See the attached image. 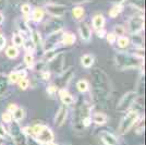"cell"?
<instances>
[{"instance_id":"6da1fadb","label":"cell","mask_w":146,"mask_h":145,"mask_svg":"<svg viewBox=\"0 0 146 145\" xmlns=\"http://www.w3.org/2000/svg\"><path fill=\"white\" fill-rule=\"evenodd\" d=\"M93 76V96L98 102H106L112 95V82L104 70L96 68L92 72Z\"/></svg>"},{"instance_id":"7a4b0ae2","label":"cell","mask_w":146,"mask_h":145,"mask_svg":"<svg viewBox=\"0 0 146 145\" xmlns=\"http://www.w3.org/2000/svg\"><path fill=\"white\" fill-rule=\"evenodd\" d=\"M116 67L120 70H130V69H142L144 56L143 54L135 53H125V51H117L113 57Z\"/></svg>"},{"instance_id":"3957f363","label":"cell","mask_w":146,"mask_h":145,"mask_svg":"<svg viewBox=\"0 0 146 145\" xmlns=\"http://www.w3.org/2000/svg\"><path fill=\"white\" fill-rule=\"evenodd\" d=\"M92 108L93 107L84 99L80 98L78 100V103L75 105V108H74V114H73L72 118V126L73 129L75 130V132H84L85 129L83 127V120L88 118V117H92Z\"/></svg>"},{"instance_id":"277c9868","label":"cell","mask_w":146,"mask_h":145,"mask_svg":"<svg viewBox=\"0 0 146 145\" xmlns=\"http://www.w3.org/2000/svg\"><path fill=\"white\" fill-rule=\"evenodd\" d=\"M125 112L127 114L121 119L120 124L118 127V132L121 135L128 133L136 123H139L140 121L143 120V116L141 115L140 111L136 109H130Z\"/></svg>"},{"instance_id":"5b68a950","label":"cell","mask_w":146,"mask_h":145,"mask_svg":"<svg viewBox=\"0 0 146 145\" xmlns=\"http://www.w3.org/2000/svg\"><path fill=\"white\" fill-rule=\"evenodd\" d=\"M140 97V95L137 94L136 91H130L127 92L123 96L120 98V100L118 102L116 106V110L119 112H125L132 108V106L135 105V103L137 102V98Z\"/></svg>"},{"instance_id":"8992f818","label":"cell","mask_w":146,"mask_h":145,"mask_svg":"<svg viewBox=\"0 0 146 145\" xmlns=\"http://www.w3.org/2000/svg\"><path fill=\"white\" fill-rule=\"evenodd\" d=\"M144 30V17L143 14H134L127 22V31L129 34L133 35L141 33Z\"/></svg>"},{"instance_id":"52a82bcc","label":"cell","mask_w":146,"mask_h":145,"mask_svg":"<svg viewBox=\"0 0 146 145\" xmlns=\"http://www.w3.org/2000/svg\"><path fill=\"white\" fill-rule=\"evenodd\" d=\"M45 12L49 14L51 18L62 19L66 13H67V7L61 3H56V2H48L44 7Z\"/></svg>"},{"instance_id":"ba28073f","label":"cell","mask_w":146,"mask_h":145,"mask_svg":"<svg viewBox=\"0 0 146 145\" xmlns=\"http://www.w3.org/2000/svg\"><path fill=\"white\" fill-rule=\"evenodd\" d=\"M34 138H35L40 144H47V143H49V142L54 141V139H55V134H54L52 130H51L48 126L43 124V127H42V129L39 130V132L36 133Z\"/></svg>"},{"instance_id":"9c48e42d","label":"cell","mask_w":146,"mask_h":145,"mask_svg":"<svg viewBox=\"0 0 146 145\" xmlns=\"http://www.w3.org/2000/svg\"><path fill=\"white\" fill-rule=\"evenodd\" d=\"M63 60H64V55L62 54V53H60L55 59H52V60L49 61L48 63H47V69H48L50 72L52 71V72H55L56 74L59 75L62 71H64L63 70L64 61Z\"/></svg>"},{"instance_id":"30bf717a","label":"cell","mask_w":146,"mask_h":145,"mask_svg":"<svg viewBox=\"0 0 146 145\" xmlns=\"http://www.w3.org/2000/svg\"><path fill=\"white\" fill-rule=\"evenodd\" d=\"M62 29H63V22H62L61 19L57 18H51L49 21L46 22V24L44 26L45 33L47 35L56 33V32H59V31H62Z\"/></svg>"},{"instance_id":"8fae6325","label":"cell","mask_w":146,"mask_h":145,"mask_svg":"<svg viewBox=\"0 0 146 145\" xmlns=\"http://www.w3.org/2000/svg\"><path fill=\"white\" fill-rule=\"evenodd\" d=\"M68 114H69V109H68V106L66 105H61L60 107L58 108L57 112H56L55 119H54V123L57 128H60L64 124V122L67 120Z\"/></svg>"},{"instance_id":"7c38bea8","label":"cell","mask_w":146,"mask_h":145,"mask_svg":"<svg viewBox=\"0 0 146 145\" xmlns=\"http://www.w3.org/2000/svg\"><path fill=\"white\" fill-rule=\"evenodd\" d=\"M73 75H74V72H73V69L70 68L66 71H62V72L59 74V78H58V82H57V87L59 88H62V87H67V85L69 84V82L72 80Z\"/></svg>"},{"instance_id":"4fadbf2b","label":"cell","mask_w":146,"mask_h":145,"mask_svg":"<svg viewBox=\"0 0 146 145\" xmlns=\"http://www.w3.org/2000/svg\"><path fill=\"white\" fill-rule=\"evenodd\" d=\"M79 35L81 39L83 42L88 43L92 39V29L91 26L85 23V22H81L79 25Z\"/></svg>"},{"instance_id":"5bb4252c","label":"cell","mask_w":146,"mask_h":145,"mask_svg":"<svg viewBox=\"0 0 146 145\" xmlns=\"http://www.w3.org/2000/svg\"><path fill=\"white\" fill-rule=\"evenodd\" d=\"M58 96L60 98L61 103L66 106H70V105H73L74 104V97L72 96V94L68 91L66 87H62V88H59L58 90Z\"/></svg>"},{"instance_id":"9a60e30c","label":"cell","mask_w":146,"mask_h":145,"mask_svg":"<svg viewBox=\"0 0 146 145\" xmlns=\"http://www.w3.org/2000/svg\"><path fill=\"white\" fill-rule=\"evenodd\" d=\"M99 136H100V140L105 145H118L119 144V140L117 138L115 134L108 132L106 130L104 131H100L99 133Z\"/></svg>"},{"instance_id":"2e32d148","label":"cell","mask_w":146,"mask_h":145,"mask_svg":"<svg viewBox=\"0 0 146 145\" xmlns=\"http://www.w3.org/2000/svg\"><path fill=\"white\" fill-rule=\"evenodd\" d=\"M76 42V36L74 35V33L70 32V31H66L62 32L60 37V44L63 46H72L74 43Z\"/></svg>"},{"instance_id":"e0dca14e","label":"cell","mask_w":146,"mask_h":145,"mask_svg":"<svg viewBox=\"0 0 146 145\" xmlns=\"http://www.w3.org/2000/svg\"><path fill=\"white\" fill-rule=\"evenodd\" d=\"M7 78H8V82L10 84H17L20 79L27 78V72H26V70H24V69L17 70V71H12V72L9 73V75Z\"/></svg>"},{"instance_id":"ac0fdd59","label":"cell","mask_w":146,"mask_h":145,"mask_svg":"<svg viewBox=\"0 0 146 145\" xmlns=\"http://www.w3.org/2000/svg\"><path fill=\"white\" fill-rule=\"evenodd\" d=\"M45 10L42 7H36L34 9H32V12H31V20L34 22V23H40L43 22L44 18H45Z\"/></svg>"},{"instance_id":"d6986e66","label":"cell","mask_w":146,"mask_h":145,"mask_svg":"<svg viewBox=\"0 0 146 145\" xmlns=\"http://www.w3.org/2000/svg\"><path fill=\"white\" fill-rule=\"evenodd\" d=\"M15 24H17V27H18V31L20 34H22L23 36L30 37L32 29H31V26H29L25 19H19V20H17Z\"/></svg>"},{"instance_id":"ffe728a7","label":"cell","mask_w":146,"mask_h":145,"mask_svg":"<svg viewBox=\"0 0 146 145\" xmlns=\"http://www.w3.org/2000/svg\"><path fill=\"white\" fill-rule=\"evenodd\" d=\"M105 24H106V19L103 14H96L92 19V26L95 31L105 29Z\"/></svg>"},{"instance_id":"44dd1931","label":"cell","mask_w":146,"mask_h":145,"mask_svg":"<svg viewBox=\"0 0 146 145\" xmlns=\"http://www.w3.org/2000/svg\"><path fill=\"white\" fill-rule=\"evenodd\" d=\"M60 53H62V51H61L58 47L52 48V49H49V50H46V51H44L43 59H42V60H43L44 62H46V63H48L49 61H51L52 59H55L56 57L60 54Z\"/></svg>"},{"instance_id":"7402d4cb","label":"cell","mask_w":146,"mask_h":145,"mask_svg":"<svg viewBox=\"0 0 146 145\" xmlns=\"http://www.w3.org/2000/svg\"><path fill=\"white\" fill-rule=\"evenodd\" d=\"M108 121V116L104 112H95L92 116V123H95L96 126H104Z\"/></svg>"},{"instance_id":"603a6c76","label":"cell","mask_w":146,"mask_h":145,"mask_svg":"<svg viewBox=\"0 0 146 145\" xmlns=\"http://www.w3.org/2000/svg\"><path fill=\"white\" fill-rule=\"evenodd\" d=\"M95 63V56L92 54H85L81 57V65L85 69H91Z\"/></svg>"},{"instance_id":"cb8c5ba5","label":"cell","mask_w":146,"mask_h":145,"mask_svg":"<svg viewBox=\"0 0 146 145\" xmlns=\"http://www.w3.org/2000/svg\"><path fill=\"white\" fill-rule=\"evenodd\" d=\"M130 44H132L134 47H135V49H143V46H144L143 35H141V33L133 34L132 37L130 38Z\"/></svg>"},{"instance_id":"d4e9b609","label":"cell","mask_w":146,"mask_h":145,"mask_svg":"<svg viewBox=\"0 0 146 145\" xmlns=\"http://www.w3.org/2000/svg\"><path fill=\"white\" fill-rule=\"evenodd\" d=\"M30 38L32 39V42L34 43L36 49L38 48V47H42V46H43V39H42V35H40L39 31H37V30L31 31Z\"/></svg>"},{"instance_id":"484cf974","label":"cell","mask_w":146,"mask_h":145,"mask_svg":"<svg viewBox=\"0 0 146 145\" xmlns=\"http://www.w3.org/2000/svg\"><path fill=\"white\" fill-rule=\"evenodd\" d=\"M76 88L78 91L81 93V94H85L90 91L91 88V85H90V82L87 80H79L76 82Z\"/></svg>"},{"instance_id":"4316f807","label":"cell","mask_w":146,"mask_h":145,"mask_svg":"<svg viewBox=\"0 0 146 145\" xmlns=\"http://www.w3.org/2000/svg\"><path fill=\"white\" fill-rule=\"evenodd\" d=\"M6 56L9 58V59H15L18 58L19 55H20V50H19L18 47L13 46V45H10L6 48Z\"/></svg>"},{"instance_id":"83f0119b","label":"cell","mask_w":146,"mask_h":145,"mask_svg":"<svg viewBox=\"0 0 146 145\" xmlns=\"http://www.w3.org/2000/svg\"><path fill=\"white\" fill-rule=\"evenodd\" d=\"M72 17L74 20H76V21H81L83 17H84V8L81 6H76V7H73L72 8Z\"/></svg>"},{"instance_id":"f1b7e54d","label":"cell","mask_w":146,"mask_h":145,"mask_svg":"<svg viewBox=\"0 0 146 145\" xmlns=\"http://www.w3.org/2000/svg\"><path fill=\"white\" fill-rule=\"evenodd\" d=\"M115 44L118 46V48L127 49V48H129V46H130V38L127 37L125 35H124V36L117 37L116 43H115Z\"/></svg>"},{"instance_id":"f546056e","label":"cell","mask_w":146,"mask_h":145,"mask_svg":"<svg viewBox=\"0 0 146 145\" xmlns=\"http://www.w3.org/2000/svg\"><path fill=\"white\" fill-rule=\"evenodd\" d=\"M123 5H113V6L111 7V9L109 10V12H108V14H109V18L111 19H116L120 13L123 11Z\"/></svg>"},{"instance_id":"4dcf8cb0","label":"cell","mask_w":146,"mask_h":145,"mask_svg":"<svg viewBox=\"0 0 146 145\" xmlns=\"http://www.w3.org/2000/svg\"><path fill=\"white\" fill-rule=\"evenodd\" d=\"M24 117H25V110L22 108V107H19L18 106V108L12 112L13 121L20 122V121H22L23 119H24Z\"/></svg>"},{"instance_id":"1f68e13d","label":"cell","mask_w":146,"mask_h":145,"mask_svg":"<svg viewBox=\"0 0 146 145\" xmlns=\"http://www.w3.org/2000/svg\"><path fill=\"white\" fill-rule=\"evenodd\" d=\"M11 42H12L13 46L15 47H22L23 45V42H24V36L20 33H14L12 35V38H11Z\"/></svg>"},{"instance_id":"d6a6232c","label":"cell","mask_w":146,"mask_h":145,"mask_svg":"<svg viewBox=\"0 0 146 145\" xmlns=\"http://www.w3.org/2000/svg\"><path fill=\"white\" fill-rule=\"evenodd\" d=\"M8 85H9L8 78H7L5 74L0 73V97L6 93L7 88H8Z\"/></svg>"},{"instance_id":"836d02e7","label":"cell","mask_w":146,"mask_h":145,"mask_svg":"<svg viewBox=\"0 0 146 145\" xmlns=\"http://www.w3.org/2000/svg\"><path fill=\"white\" fill-rule=\"evenodd\" d=\"M22 47L24 48V50L26 53H34V51L36 50V47H35L34 43L32 42V39H31L30 37H27L26 39L24 38V42H23Z\"/></svg>"},{"instance_id":"e575fe53","label":"cell","mask_w":146,"mask_h":145,"mask_svg":"<svg viewBox=\"0 0 146 145\" xmlns=\"http://www.w3.org/2000/svg\"><path fill=\"white\" fill-rule=\"evenodd\" d=\"M23 60H24V65L27 67L29 69H33V67L35 65V59H34L33 53H26V54L24 55Z\"/></svg>"},{"instance_id":"d590c367","label":"cell","mask_w":146,"mask_h":145,"mask_svg":"<svg viewBox=\"0 0 146 145\" xmlns=\"http://www.w3.org/2000/svg\"><path fill=\"white\" fill-rule=\"evenodd\" d=\"M125 32H127V30H125V27H124L123 25L117 24V25H115L112 33H113L117 37H120V36H124V35H125Z\"/></svg>"},{"instance_id":"8d00e7d4","label":"cell","mask_w":146,"mask_h":145,"mask_svg":"<svg viewBox=\"0 0 146 145\" xmlns=\"http://www.w3.org/2000/svg\"><path fill=\"white\" fill-rule=\"evenodd\" d=\"M21 12L24 15V19L29 18L31 15V12H32V7L30 3H23L21 6Z\"/></svg>"},{"instance_id":"74e56055","label":"cell","mask_w":146,"mask_h":145,"mask_svg":"<svg viewBox=\"0 0 146 145\" xmlns=\"http://www.w3.org/2000/svg\"><path fill=\"white\" fill-rule=\"evenodd\" d=\"M17 84L19 85L20 90L25 91V90H27V88H29V86H30V80L27 79V78H22V79L19 80Z\"/></svg>"},{"instance_id":"f35d334b","label":"cell","mask_w":146,"mask_h":145,"mask_svg":"<svg viewBox=\"0 0 146 145\" xmlns=\"http://www.w3.org/2000/svg\"><path fill=\"white\" fill-rule=\"evenodd\" d=\"M1 120H2V122L7 123V124H10V123L13 121L12 114L6 110V111H5V112H2V115H1Z\"/></svg>"},{"instance_id":"ab89813d","label":"cell","mask_w":146,"mask_h":145,"mask_svg":"<svg viewBox=\"0 0 146 145\" xmlns=\"http://www.w3.org/2000/svg\"><path fill=\"white\" fill-rule=\"evenodd\" d=\"M58 87H57V85L56 84H49L47 87H46V93L48 94L49 96L54 97L57 95V92H58Z\"/></svg>"},{"instance_id":"60d3db41","label":"cell","mask_w":146,"mask_h":145,"mask_svg":"<svg viewBox=\"0 0 146 145\" xmlns=\"http://www.w3.org/2000/svg\"><path fill=\"white\" fill-rule=\"evenodd\" d=\"M105 38L107 39V42L109 43L110 45H113L115 43H116V39H117V36L112 33V32H110V33H107L106 34V36H105Z\"/></svg>"},{"instance_id":"b9f144b4","label":"cell","mask_w":146,"mask_h":145,"mask_svg":"<svg viewBox=\"0 0 146 145\" xmlns=\"http://www.w3.org/2000/svg\"><path fill=\"white\" fill-rule=\"evenodd\" d=\"M40 78L44 80V81H49L50 80V76H51V72L49 71L48 69H45L43 71H40Z\"/></svg>"},{"instance_id":"7bdbcfd3","label":"cell","mask_w":146,"mask_h":145,"mask_svg":"<svg viewBox=\"0 0 146 145\" xmlns=\"http://www.w3.org/2000/svg\"><path fill=\"white\" fill-rule=\"evenodd\" d=\"M7 135H8V131H7V129L3 127V124H1L0 123V139H5L7 138Z\"/></svg>"},{"instance_id":"ee69618b","label":"cell","mask_w":146,"mask_h":145,"mask_svg":"<svg viewBox=\"0 0 146 145\" xmlns=\"http://www.w3.org/2000/svg\"><path fill=\"white\" fill-rule=\"evenodd\" d=\"M106 34H107V32H106L105 29H100V30L96 31V35H97L99 38H105Z\"/></svg>"},{"instance_id":"f6af8a7d","label":"cell","mask_w":146,"mask_h":145,"mask_svg":"<svg viewBox=\"0 0 146 145\" xmlns=\"http://www.w3.org/2000/svg\"><path fill=\"white\" fill-rule=\"evenodd\" d=\"M17 108H18V105H17V104H9L8 107H7V111H9V112L12 114Z\"/></svg>"},{"instance_id":"bcb514c9","label":"cell","mask_w":146,"mask_h":145,"mask_svg":"<svg viewBox=\"0 0 146 145\" xmlns=\"http://www.w3.org/2000/svg\"><path fill=\"white\" fill-rule=\"evenodd\" d=\"M93 0H71V2L75 3V5H81V3H87V2H91Z\"/></svg>"},{"instance_id":"7dc6e473","label":"cell","mask_w":146,"mask_h":145,"mask_svg":"<svg viewBox=\"0 0 146 145\" xmlns=\"http://www.w3.org/2000/svg\"><path fill=\"white\" fill-rule=\"evenodd\" d=\"M111 2H113L115 5H123L127 0H110Z\"/></svg>"},{"instance_id":"c3c4849f","label":"cell","mask_w":146,"mask_h":145,"mask_svg":"<svg viewBox=\"0 0 146 145\" xmlns=\"http://www.w3.org/2000/svg\"><path fill=\"white\" fill-rule=\"evenodd\" d=\"M6 2H7V0H0V11L5 9V7H6Z\"/></svg>"},{"instance_id":"681fc988","label":"cell","mask_w":146,"mask_h":145,"mask_svg":"<svg viewBox=\"0 0 146 145\" xmlns=\"http://www.w3.org/2000/svg\"><path fill=\"white\" fill-rule=\"evenodd\" d=\"M3 22H5V15H3L2 13L0 12V25L2 24Z\"/></svg>"},{"instance_id":"f907efd6","label":"cell","mask_w":146,"mask_h":145,"mask_svg":"<svg viewBox=\"0 0 146 145\" xmlns=\"http://www.w3.org/2000/svg\"><path fill=\"white\" fill-rule=\"evenodd\" d=\"M46 145H59V144H57V143H55L54 141H51V142H49V143H47Z\"/></svg>"},{"instance_id":"816d5d0a","label":"cell","mask_w":146,"mask_h":145,"mask_svg":"<svg viewBox=\"0 0 146 145\" xmlns=\"http://www.w3.org/2000/svg\"><path fill=\"white\" fill-rule=\"evenodd\" d=\"M0 145H3V144H2V143H1V142H0Z\"/></svg>"},{"instance_id":"f5cc1de1","label":"cell","mask_w":146,"mask_h":145,"mask_svg":"<svg viewBox=\"0 0 146 145\" xmlns=\"http://www.w3.org/2000/svg\"><path fill=\"white\" fill-rule=\"evenodd\" d=\"M64 145H71V144H64Z\"/></svg>"}]
</instances>
